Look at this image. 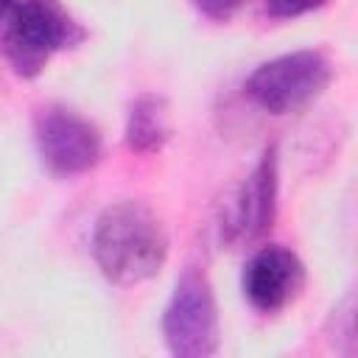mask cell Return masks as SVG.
Masks as SVG:
<instances>
[{
    "label": "cell",
    "instance_id": "cell-1",
    "mask_svg": "<svg viewBox=\"0 0 358 358\" xmlns=\"http://www.w3.org/2000/svg\"><path fill=\"white\" fill-rule=\"evenodd\" d=\"M92 257L115 285H137L159 274L168 260V232L140 201L109 204L92 229Z\"/></svg>",
    "mask_w": 358,
    "mask_h": 358
},
{
    "label": "cell",
    "instance_id": "cell-2",
    "mask_svg": "<svg viewBox=\"0 0 358 358\" xmlns=\"http://www.w3.org/2000/svg\"><path fill=\"white\" fill-rule=\"evenodd\" d=\"M84 39L62 0H20L3 28V50L14 73L36 78L53 53Z\"/></svg>",
    "mask_w": 358,
    "mask_h": 358
},
{
    "label": "cell",
    "instance_id": "cell-3",
    "mask_svg": "<svg viewBox=\"0 0 358 358\" xmlns=\"http://www.w3.org/2000/svg\"><path fill=\"white\" fill-rule=\"evenodd\" d=\"M333 81V64L322 50H294L252 70L243 90L263 112L291 115L310 106Z\"/></svg>",
    "mask_w": 358,
    "mask_h": 358
},
{
    "label": "cell",
    "instance_id": "cell-4",
    "mask_svg": "<svg viewBox=\"0 0 358 358\" xmlns=\"http://www.w3.org/2000/svg\"><path fill=\"white\" fill-rule=\"evenodd\" d=\"M162 336L168 350L179 358H207L218 352V305L213 282L201 268L187 266L179 274L162 313Z\"/></svg>",
    "mask_w": 358,
    "mask_h": 358
},
{
    "label": "cell",
    "instance_id": "cell-5",
    "mask_svg": "<svg viewBox=\"0 0 358 358\" xmlns=\"http://www.w3.org/2000/svg\"><path fill=\"white\" fill-rule=\"evenodd\" d=\"M34 137L45 168L56 176L87 173L103 157V137L98 126L62 103H48L36 112Z\"/></svg>",
    "mask_w": 358,
    "mask_h": 358
},
{
    "label": "cell",
    "instance_id": "cell-6",
    "mask_svg": "<svg viewBox=\"0 0 358 358\" xmlns=\"http://www.w3.org/2000/svg\"><path fill=\"white\" fill-rule=\"evenodd\" d=\"M277 190H280V165L277 145H268L252 173L241 182L229 213L224 218V241L232 246L260 241L277 215Z\"/></svg>",
    "mask_w": 358,
    "mask_h": 358
},
{
    "label": "cell",
    "instance_id": "cell-7",
    "mask_svg": "<svg viewBox=\"0 0 358 358\" xmlns=\"http://www.w3.org/2000/svg\"><path fill=\"white\" fill-rule=\"evenodd\" d=\"M305 288L302 260L277 243L260 246L243 268V296L260 313H280Z\"/></svg>",
    "mask_w": 358,
    "mask_h": 358
},
{
    "label": "cell",
    "instance_id": "cell-8",
    "mask_svg": "<svg viewBox=\"0 0 358 358\" xmlns=\"http://www.w3.org/2000/svg\"><path fill=\"white\" fill-rule=\"evenodd\" d=\"M168 134H171L168 101L154 92L134 98L126 115V129H123L126 145L134 154H154L165 145Z\"/></svg>",
    "mask_w": 358,
    "mask_h": 358
},
{
    "label": "cell",
    "instance_id": "cell-9",
    "mask_svg": "<svg viewBox=\"0 0 358 358\" xmlns=\"http://www.w3.org/2000/svg\"><path fill=\"white\" fill-rule=\"evenodd\" d=\"M327 338L333 341L336 350H338L341 338H347L350 347H352V352H355V305H352V296H347L333 310V316H330V336Z\"/></svg>",
    "mask_w": 358,
    "mask_h": 358
},
{
    "label": "cell",
    "instance_id": "cell-10",
    "mask_svg": "<svg viewBox=\"0 0 358 358\" xmlns=\"http://www.w3.org/2000/svg\"><path fill=\"white\" fill-rule=\"evenodd\" d=\"M190 3H193V8H196L201 17L215 20V22L232 20V17L246 6V0H190Z\"/></svg>",
    "mask_w": 358,
    "mask_h": 358
},
{
    "label": "cell",
    "instance_id": "cell-11",
    "mask_svg": "<svg viewBox=\"0 0 358 358\" xmlns=\"http://www.w3.org/2000/svg\"><path fill=\"white\" fill-rule=\"evenodd\" d=\"M327 0H266V11L271 17H299V14H308V11H316L322 8Z\"/></svg>",
    "mask_w": 358,
    "mask_h": 358
},
{
    "label": "cell",
    "instance_id": "cell-12",
    "mask_svg": "<svg viewBox=\"0 0 358 358\" xmlns=\"http://www.w3.org/2000/svg\"><path fill=\"white\" fill-rule=\"evenodd\" d=\"M17 3H20V0H0V31L6 28V22H8L11 11L17 8Z\"/></svg>",
    "mask_w": 358,
    "mask_h": 358
}]
</instances>
